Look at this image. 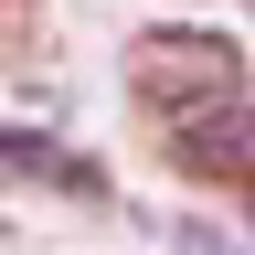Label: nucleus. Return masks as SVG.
<instances>
[{
	"instance_id": "obj_1",
	"label": "nucleus",
	"mask_w": 255,
	"mask_h": 255,
	"mask_svg": "<svg viewBox=\"0 0 255 255\" xmlns=\"http://www.w3.org/2000/svg\"><path fill=\"white\" fill-rule=\"evenodd\" d=\"M128 96H138L149 117H191V107H223V96H245V53L223 43L202 21H159L128 43Z\"/></svg>"
},
{
	"instance_id": "obj_2",
	"label": "nucleus",
	"mask_w": 255,
	"mask_h": 255,
	"mask_svg": "<svg viewBox=\"0 0 255 255\" xmlns=\"http://www.w3.org/2000/svg\"><path fill=\"white\" fill-rule=\"evenodd\" d=\"M170 159L202 181H255V96H223V107L170 117Z\"/></svg>"
},
{
	"instance_id": "obj_3",
	"label": "nucleus",
	"mask_w": 255,
	"mask_h": 255,
	"mask_svg": "<svg viewBox=\"0 0 255 255\" xmlns=\"http://www.w3.org/2000/svg\"><path fill=\"white\" fill-rule=\"evenodd\" d=\"M245 191H255V181H245Z\"/></svg>"
}]
</instances>
